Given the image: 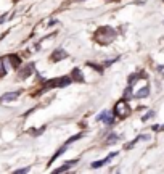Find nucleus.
<instances>
[{
	"mask_svg": "<svg viewBox=\"0 0 164 174\" xmlns=\"http://www.w3.org/2000/svg\"><path fill=\"white\" fill-rule=\"evenodd\" d=\"M114 113L119 116V118H125V116L130 113V108L127 105V102H125V100H119L114 105Z\"/></svg>",
	"mask_w": 164,
	"mask_h": 174,
	"instance_id": "nucleus-3",
	"label": "nucleus"
},
{
	"mask_svg": "<svg viewBox=\"0 0 164 174\" xmlns=\"http://www.w3.org/2000/svg\"><path fill=\"white\" fill-rule=\"evenodd\" d=\"M27 171H29V168H23V169H18V174H24V172H27Z\"/></svg>",
	"mask_w": 164,
	"mask_h": 174,
	"instance_id": "nucleus-18",
	"label": "nucleus"
},
{
	"mask_svg": "<svg viewBox=\"0 0 164 174\" xmlns=\"http://www.w3.org/2000/svg\"><path fill=\"white\" fill-rule=\"evenodd\" d=\"M95 36H97L98 42H101V44H110L111 40H114L116 31L113 29V27H110V26H103V27H100V29L97 31Z\"/></svg>",
	"mask_w": 164,
	"mask_h": 174,
	"instance_id": "nucleus-1",
	"label": "nucleus"
},
{
	"mask_svg": "<svg viewBox=\"0 0 164 174\" xmlns=\"http://www.w3.org/2000/svg\"><path fill=\"white\" fill-rule=\"evenodd\" d=\"M66 56H68V53H66V52H64L63 49H57V50L53 52V53L50 55V60L57 63V62H61V60L66 58Z\"/></svg>",
	"mask_w": 164,
	"mask_h": 174,
	"instance_id": "nucleus-4",
	"label": "nucleus"
},
{
	"mask_svg": "<svg viewBox=\"0 0 164 174\" xmlns=\"http://www.w3.org/2000/svg\"><path fill=\"white\" fill-rule=\"evenodd\" d=\"M97 121H103V123H106V124H113L114 123V118L111 116L110 111H103L101 115L97 116Z\"/></svg>",
	"mask_w": 164,
	"mask_h": 174,
	"instance_id": "nucleus-5",
	"label": "nucleus"
},
{
	"mask_svg": "<svg viewBox=\"0 0 164 174\" xmlns=\"http://www.w3.org/2000/svg\"><path fill=\"white\" fill-rule=\"evenodd\" d=\"M82 135H84L82 132H81V134H76V135H73V137H71V139H69L68 142H66V145H69V144H73V142H76V140H79V139L82 137Z\"/></svg>",
	"mask_w": 164,
	"mask_h": 174,
	"instance_id": "nucleus-13",
	"label": "nucleus"
},
{
	"mask_svg": "<svg viewBox=\"0 0 164 174\" xmlns=\"http://www.w3.org/2000/svg\"><path fill=\"white\" fill-rule=\"evenodd\" d=\"M116 155H118V152H113V153L110 155V157L103 158V160H100V161H93V163H92V168H95V169H97V168H101L103 164H106V163L110 161V160L113 158V157H116Z\"/></svg>",
	"mask_w": 164,
	"mask_h": 174,
	"instance_id": "nucleus-7",
	"label": "nucleus"
},
{
	"mask_svg": "<svg viewBox=\"0 0 164 174\" xmlns=\"http://www.w3.org/2000/svg\"><path fill=\"white\" fill-rule=\"evenodd\" d=\"M7 74V69H5V66H3V60L0 58V78H3Z\"/></svg>",
	"mask_w": 164,
	"mask_h": 174,
	"instance_id": "nucleus-14",
	"label": "nucleus"
},
{
	"mask_svg": "<svg viewBox=\"0 0 164 174\" xmlns=\"http://www.w3.org/2000/svg\"><path fill=\"white\" fill-rule=\"evenodd\" d=\"M8 58H10V62L13 63V66H16V68H18V66L21 65V58H20L18 55H10Z\"/></svg>",
	"mask_w": 164,
	"mask_h": 174,
	"instance_id": "nucleus-12",
	"label": "nucleus"
},
{
	"mask_svg": "<svg viewBox=\"0 0 164 174\" xmlns=\"http://www.w3.org/2000/svg\"><path fill=\"white\" fill-rule=\"evenodd\" d=\"M87 66H90V68H93V69H97V71H103V66H100V65H95V63H88L87 62Z\"/></svg>",
	"mask_w": 164,
	"mask_h": 174,
	"instance_id": "nucleus-15",
	"label": "nucleus"
},
{
	"mask_svg": "<svg viewBox=\"0 0 164 174\" xmlns=\"http://www.w3.org/2000/svg\"><path fill=\"white\" fill-rule=\"evenodd\" d=\"M153 129L154 131H164V124L162 126H153Z\"/></svg>",
	"mask_w": 164,
	"mask_h": 174,
	"instance_id": "nucleus-19",
	"label": "nucleus"
},
{
	"mask_svg": "<svg viewBox=\"0 0 164 174\" xmlns=\"http://www.w3.org/2000/svg\"><path fill=\"white\" fill-rule=\"evenodd\" d=\"M76 163H77V160H76V161H68L66 164H64V166L58 168V169H55V172H64V171H68V169H69V168H73Z\"/></svg>",
	"mask_w": 164,
	"mask_h": 174,
	"instance_id": "nucleus-10",
	"label": "nucleus"
},
{
	"mask_svg": "<svg viewBox=\"0 0 164 174\" xmlns=\"http://www.w3.org/2000/svg\"><path fill=\"white\" fill-rule=\"evenodd\" d=\"M71 84V79L66 78V76H61V78H55V79H50V81H45L44 84V90H48V89H58V87H66Z\"/></svg>",
	"mask_w": 164,
	"mask_h": 174,
	"instance_id": "nucleus-2",
	"label": "nucleus"
},
{
	"mask_svg": "<svg viewBox=\"0 0 164 174\" xmlns=\"http://www.w3.org/2000/svg\"><path fill=\"white\" fill-rule=\"evenodd\" d=\"M18 95H20V92H7V93H3V95L0 97V102H2V103H5V102L16 100Z\"/></svg>",
	"mask_w": 164,
	"mask_h": 174,
	"instance_id": "nucleus-6",
	"label": "nucleus"
},
{
	"mask_svg": "<svg viewBox=\"0 0 164 174\" xmlns=\"http://www.w3.org/2000/svg\"><path fill=\"white\" fill-rule=\"evenodd\" d=\"M153 116H154V111H148V115H145L142 119H143V121H147V119H150V118H153Z\"/></svg>",
	"mask_w": 164,
	"mask_h": 174,
	"instance_id": "nucleus-16",
	"label": "nucleus"
},
{
	"mask_svg": "<svg viewBox=\"0 0 164 174\" xmlns=\"http://www.w3.org/2000/svg\"><path fill=\"white\" fill-rule=\"evenodd\" d=\"M32 68H34V65H32V63H29V65H26V66H24V68H23L21 71H20V78H21V79H24V78H27V76H29V74L32 73Z\"/></svg>",
	"mask_w": 164,
	"mask_h": 174,
	"instance_id": "nucleus-8",
	"label": "nucleus"
},
{
	"mask_svg": "<svg viewBox=\"0 0 164 174\" xmlns=\"http://www.w3.org/2000/svg\"><path fill=\"white\" fill-rule=\"evenodd\" d=\"M116 140H118V135H116V134H111V135H110V140H108V144H113V142H116Z\"/></svg>",
	"mask_w": 164,
	"mask_h": 174,
	"instance_id": "nucleus-17",
	"label": "nucleus"
},
{
	"mask_svg": "<svg viewBox=\"0 0 164 174\" xmlns=\"http://www.w3.org/2000/svg\"><path fill=\"white\" fill-rule=\"evenodd\" d=\"M148 93H150V89L148 87H143V89H140V90L135 93V98H143V97H148Z\"/></svg>",
	"mask_w": 164,
	"mask_h": 174,
	"instance_id": "nucleus-11",
	"label": "nucleus"
},
{
	"mask_svg": "<svg viewBox=\"0 0 164 174\" xmlns=\"http://www.w3.org/2000/svg\"><path fill=\"white\" fill-rule=\"evenodd\" d=\"M73 79L76 82H84L85 79H84V76H82V73H81V69L79 68H74L73 69Z\"/></svg>",
	"mask_w": 164,
	"mask_h": 174,
	"instance_id": "nucleus-9",
	"label": "nucleus"
}]
</instances>
